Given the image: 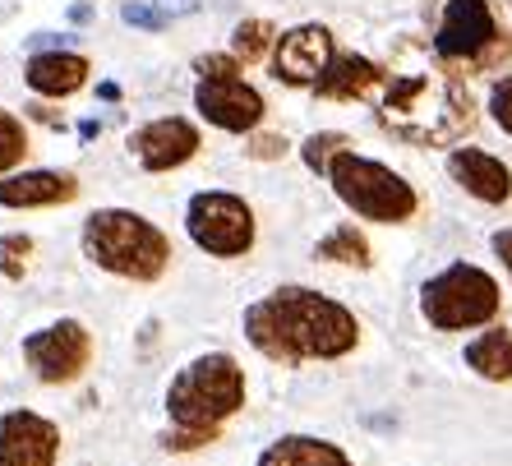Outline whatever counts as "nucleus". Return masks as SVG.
I'll use <instances>...</instances> for the list:
<instances>
[{
  "label": "nucleus",
  "mask_w": 512,
  "mask_h": 466,
  "mask_svg": "<svg viewBox=\"0 0 512 466\" xmlns=\"http://www.w3.org/2000/svg\"><path fill=\"white\" fill-rule=\"evenodd\" d=\"M153 5L157 10H167V14H190L199 0H153Z\"/></svg>",
  "instance_id": "7c9ffc66"
},
{
  "label": "nucleus",
  "mask_w": 512,
  "mask_h": 466,
  "mask_svg": "<svg viewBox=\"0 0 512 466\" xmlns=\"http://www.w3.org/2000/svg\"><path fill=\"white\" fill-rule=\"evenodd\" d=\"M79 240L102 273L130 277V282H157L171 263V240L162 236V227L130 208H97Z\"/></svg>",
  "instance_id": "7ed1b4c3"
},
{
  "label": "nucleus",
  "mask_w": 512,
  "mask_h": 466,
  "mask_svg": "<svg viewBox=\"0 0 512 466\" xmlns=\"http://www.w3.org/2000/svg\"><path fill=\"white\" fill-rule=\"evenodd\" d=\"M245 153L259 157V162H273V157H282V153H286V139H277V134H254Z\"/></svg>",
  "instance_id": "c85d7f7f"
},
{
  "label": "nucleus",
  "mask_w": 512,
  "mask_h": 466,
  "mask_svg": "<svg viewBox=\"0 0 512 466\" xmlns=\"http://www.w3.org/2000/svg\"><path fill=\"white\" fill-rule=\"evenodd\" d=\"M120 19L134 28H148V33H157V28H167V10H157V5H143V0H130L125 10H120Z\"/></svg>",
  "instance_id": "bb28decb"
},
{
  "label": "nucleus",
  "mask_w": 512,
  "mask_h": 466,
  "mask_svg": "<svg viewBox=\"0 0 512 466\" xmlns=\"http://www.w3.org/2000/svg\"><path fill=\"white\" fill-rule=\"evenodd\" d=\"M466 365L489 383H508L512 379V328H489V333L466 342Z\"/></svg>",
  "instance_id": "6ab92c4d"
},
{
  "label": "nucleus",
  "mask_w": 512,
  "mask_h": 466,
  "mask_svg": "<svg viewBox=\"0 0 512 466\" xmlns=\"http://www.w3.org/2000/svg\"><path fill=\"white\" fill-rule=\"evenodd\" d=\"M60 430L56 420L19 407L0 416V466H56Z\"/></svg>",
  "instance_id": "f8f14e48"
},
{
  "label": "nucleus",
  "mask_w": 512,
  "mask_h": 466,
  "mask_svg": "<svg viewBox=\"0 0 512 466\" xmlns=\"http://www.w3.org/2000/svg\"><path fill=\"white\" fill-rule=\"evenodd\" d=\"M28 88L42 97H70L88 84V60L74 51H37L24 70Z\"/></svg>",
  "instance_id": "dca6fc26"
},
{
  "label": "nucleus",
  "mask_w": 512,
  "mask_h": 466,
  "mask_svg": "<svg viewBox=\"0 0 512 466\" xmlns=\"http://www.w3.org/2000/svg\"><path fill=\"white\" fill-rule=\"evenodd\" d=\"M24 360L42 383H74L93 360V333L79 319L47 323L24 337Z\"/></svg>",
  "instance_id": "1a4fd4ad"
},
{
  "label": "nucleus",
  "mask_w": 512,
  "mask_h": 466,
  "mask_svg": "<svg viewBox=\"0 0 512 466\" xmlns=\"http://www.w3.org/2000/svg\"><path fill=\"white\" fill-rule=\"evenodd\" d=\"M194 107L208 125L227 134H250L263 120V97L254 93L240 74H222V79H199L194 88Z\"/></svg>",
  "instance_id": "9d476101"
},
{
  "label": "nucleus",
  "mask_w": 512,
  "mask_h": 466,
  "mask_svg": "<svg viewBox=\"0 0 512 466\" xmlns=\"http://www.w3.org/2000/svg\"><path fill=\"white\" fill-rule=\"evenodd\" d=\"M383 84V70L365 56H333V65L323 70V79L314 84V93L328 97V102H356V97H370Z\"/></svg>",
  "instance_id": "f3484780"
},
{
  "label": "nucleus",
  "mask_w": 512,
  "mask_h": 466,
  "mask_svg": "<svg viewBox=\"0 0 512 466\" xmlns=\"http://www.w3.org/2000/svg\"><path fill=\"white\" fill-rule=\"evenodd\" d=\"M476 107L471 93L462 88V79L448 70H406L393 74L388 88L379 97V125L406 144L420 148H443L453 144L457 134L471 130Z\"/></svg>",
  "instance_id": "f03ea898"
},
{
  "label": "nucleus",
  "mask_w": 512,
  "mask_h": 466,
  "mask_svg": "<svg viewBox=\"0 0 512 466\" xmlns=\"http://www.w3.org/2000/svg\"><path fill=\"white\" fill-rule=\"evenodd\" d=\"M434 56L457 70H489L508 56V28L494 0H439Z\"/></svg>",
  "instance_id": "39448f33"
},
{
  "label": "nucleus",
  "mask_w": 512,
  "mask_h": 466,
  "mask_svg": "<svg viewBox=\"0 0 512 466\" xmlns=\"http://www.w3.org/2000/svg\"><path fill=\"white\" fill-rule=\"evenodd\" d=\"M79 199V180L70 171H24L0 180V208H56Z\"/></svg>",
  "instance_id": "2eb2a0df"
},
{
  "label": "nucleus",
  "mask_w": 512,
  "mask_h": 466,
  "mask_svg": "<svg viewBox=\"0 0 512 466\" xmlns=\"http://www.w3.org/2000/svg\"><path fill=\"white\" fill-rule=\"evenodd\" d=\"M130 153L139 157L143 171H176L199 153V130L185 116L148 120L143 130L130 134Z\"/></svg>",
  "instance_id": "ddd939ff"
},
{
  "label": "nucleus",
  "mask_w": 512,
  "mask_h": 466,
  "mask_svg": "<svg viewBox=\"0 0 512 466\" xmlns=\"http://www.w3.org/2000/svg\"><path fill=\"white\" fill-rule=\"evenodd\" d=\"M185 231L203 254L240 259L254 250V208L227 190H199L185 208Z\"/></svg>",
  "instance_id": "6e6552de"
},
{
  "label": "nucleus",
  "mask_w": 512,
  "mask_h": 466,
  "mask_svg": "<svg viewBox=\"0 0 512 466\" xmlns=\"http://www.w3.org/2000/svg\"><path fill=\"white\" fill-rule=\"evenodd\" d=\"M489 245H494V254H499V263H503V268H508V277H512V227L494 231V240H489Z\"/></svg>",
  "instance_id": "c756f323"
},
{
  "label": "nucleus",
  "mask_w": 512,
  "mask_h": 466,
  "mask_svg": "<svg viewBox=\"0 0 512 466\" xmlns=\"http://www.w3.org/2000/svg\"><path fill=\"white\" fill-rule=\"evenodd\" d=\"M245 337L259 356L277 365H300V360H337L356 351L360 323L323 291L277 287L245 310Z\"/></svg>",
  "instance_id": "f257e3e1"
},
{
  "label": "nucleus",
  "mask_w": 512,
  "mask_h": 466,
  "mask_svg": "<svg viewBox=\"0 0 512 466\" xmlns=\"http://www.w3.org/2000/svg\"><path fill=\"white\" fill-rule=\"evenodd\" d=\"M503 296L499 282L476 268V263H448L443 273H434L420 287V314L429 319V328L439 333H466V328H485L499 314Z\"/></svg>",
  "instance_id": "423d86ee"
},
{
  "label": "nucleus",
  "mask_w": 512,
  "mask_h": 466,
  "mask_svg": "<svg viewBox=\"0 0 512 466\" xmlns=\"http://www.w3.org/2000/svg\"><path fill=\"white\" fill-rule=\"evenodd\" d=\"M346 148H351V139H346V134H310V139H305V148H300V157H305V167L310 171H319V176H328V167H333V157L337 153H346Z\"/></svg>",
  "instance_id": "4be33fe9"
},
{
  "label": "nucleus",
  "mask_w": 512,
  "mask_h": 466,
  "mask_svg": "<svg viewBox=\"0 0 512 466\" xmlns=\"http://www.w3.org/2000/svg\"><path fill=\"white\" fill-rule=\"evenodd\" d=\"M333 65V33L323 24H300L291 33L277 37L273 51V74L291 88H314L323 70Z\"/></svg>",
  "instance_id": "9b49d317"
},
{
  "label": "nucleus",
  "mask_w": 512,
  "mask_h": 466,
  "mask_svg": "<svg viewBox=\"0 0 512 466\" xmlns=\"http://www.w3.org/2000/svg\"><path fill=\"white\" fill-rule=\"evenodd\" d=\"M328 180H333L337 199H342L356 217H365V222H388V227H393V222L416 217V208H420L416 190H411L393 167H383L374 157L351 153V148L333 157Z\"/></svg>",
  "instance_id": "0eeeda50"
},
{
  "label": "nucleus",
  "mask_w": 512,
  "mask_h": 466,
  "mask_svg": "<svg viewBox=\"0 0 512 466\" xmlns=\"http://www.w3.org/2000/svg\"><path fill=\"white\" fill-rule=\"evenodd\" d=\"M28 111H33V116L42 120V125H60V116H56V111H51V107H28Z\"/></svg>",
  "instance_id": "2f4dec72"
},
{
  "label": "nucleus",
  "mask_w": 512,
  "mask_h": 466,
  "mask_svg": "<svg viewBox=\"0 0 512 466\" xmlns=\"http://www.w3.org/2000/svg\"><path fill=\"white\" fill-rule=\"evenodd\" d=\"M314 259L323 263H346V268H370V240H365V231L351 227V222H342L337 231H328V236L314 245Z\"/></svg>",
  "instance_id": "aec40b11"
},
{
  "label": "nucleus",
  "mask_w": 512,
  "mask_h": 466,
  "mask_svg": "<svg viewBox=\"0 0 512 466\" xmlns=\"http://www.w3.org/2000/svg\"><path fill=\"white\" fill-rule=\"evenodd\" d=\"M268 42H273V24L268 19H245V24H236V37H231V56H240V65H254V60L268 56Z\"/></svg>",
  "instance_id": "412c9836"
},
{
  "label": "nucleus",
  "mask_w": 512,
  "mask_h": 466,
  "mask_svg": "<svg viewBox=\"0 0 512 466\" xmlns=\"http://www.w3.org/2000/svg\"><path fill=\"white\" fill-rule=\"evenodd\" d=\"M245 407V370L227 351H208L190 360L167 388V416L185 430H222Z\"/></svg>",
  "instance_id": "20e7f679"
},
{
  "label": "nucleus",
  "mask_w": 512,
  "mask_h": 466,
  "mask_svg": "<svg viewBox=\"0 0 512 466\" xmlns=\"http://www.w3.org/2000/svg\"><path fill=\"white\" fill-rule=\"evenodd\" d=\"M259 466H356V462L328 439H314V434H282L277 443L263 448Z\"/></svg>",
  "instance_id": "a211bd4d"
},
{
  "label": "nucleus",
  "mask_w": 512,
  "mask_h": 466,
  "mask_svg": "<svg viewBox=\"0 0 512 466\" xmlns=\"http://www.w3.org/2000/svg\"><path fill=\"white\" fill-rule=\"evenodd\" d=\"M28 153V134H24V120L10 116V111H0V176L10 167H19Z\"/></svg>",
  "instance_id": "5701e85b"
},
{
  "label": "nucleus",
  "mask_w": 512,
  "mask_h": 466,
  "mask_svg": "<svg viewBox=\"0 0 512 466\" xmlns=\"http://www.w3.org/2000/svg\"><path fill=\"white\" fill-rule=\"evenodd\" d=\"M199 79H222V74H240V56H199L194 60Z\"/></svg>",
  "instance_id": "cd10ccee"
},
{
  "label": "nucleus",
  "mask_w": 512,
  "mask_h": 466,
  "mask_svg": "<svg viewBox=\"0 0 512 466\" xmlns=\"http://www.w3.org/2000/svg\"><path fill=\"white\" fill-rule=\"evenodd\" d=\"M217 434L222 430H185V425H171V430L162 434V448H167V453H194L203 443H217Z\"/></svg>",
  "instance_id": "393cba45"
},
{
  "label": "nucleus",
  "mask_w": 512,
  "mask_h": 466,
  "mask_svg": "<svg viewBox=\"0 0 512 466\" xmlns=\"http://www.w3.org/2000/svg\"><path fill=\"white\" fill-rule=\"evenodd\" d=\"M489 116L512 139V74H503L499 84H494V93H489Z\"/></svg>",
  "instance_id": "a878e982"
},
{
  "label": "nucleus",
  "mask_w": 512,
  "mask_h": 466,
  "mask_svg": "<svg viewBox=\"0 0 512 466\" xmlns=\"http://www.w3.org/2000/svg\"><path fill=\"white\" fill-rule=\"evenodd\" d=\"M448 176L480 204H508L512 199V171L485 148H453L448 153Z\"/></svg>",
  "instance_id": "4468645a"
},
{
  "label": "nucleus",
  "mask_w": 512,
  "mask_h": 466,
  "mask_svg": "<svg viewBox=\"0 0 512 466\" xmlns=\"http://www.w3.org/2000/svg\"><path fill=\"white\" fill-rule=\"evenodd\" d=\"M28 254H33V240L24 236V231H14V236L0 240V277H10V282H19L28 268Z\"/></svg>",
  "instance_id": "b1692460"
}]
</instances>
